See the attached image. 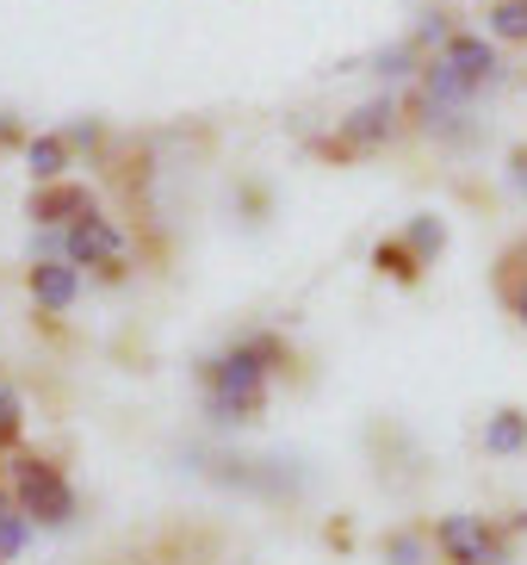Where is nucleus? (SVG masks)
Segmentation results:
<instances>
[{
	"instance_id": "9b49d317",
	"label": "nucleus",
	"mask_w": 527,
	"mask_h": 565,
	"mask_svg": "<svg viewBox=\"0 0 527 565\" xmlns=\"http://www.w3.org/2000/svg\"><path fill=\"white\" fill-rule=\"evenodd\" d=\"M25 541H32V515L7 510V515H0V565H13L19 553H25Z\"/></svg>"
},
{
	"instance_id": "2eb2a0df",
	"label": "nucleus",
	"mask_w": 527,
	"mask_h": 565,
	"mask_svg": "<svg viewBox=\"0 0 527 565\" xmlns=\"http://www.w3.org/2000/svg\"><path fill=\"white\" fill-rule=\"evenodd\" d=\"M385 559H391V565H422V541H416V534H391Z\"/></svg>"
},
{
	"instance_id": "0eeeda50",
	"label": "nucleus",
	"mask_w": 527,
	"mask_h": 565,
	"mask_svg": "<svg viewBox=\"0 0 527 565\" xmlns=\"http://www.w3.org/2000/svg\"><path fill=\"white\" fill-rule=\"evenodd\" d=\"M527 448V416L521 411H496L484 423V454H521Z\"/></svg>"
},
{
	"instance_id": "ddd939ff",
	"label": "nucleus",
	"mask_w": 527,
	"mask_h": 565,
	"mask_svg": "<svg viewBox=\"0 0 527 565\" xmlns=\"http://www.w3.org/2000/svg\"><path fill=\"white\" fill-rule=\"evenodd\" d=\"M19 429H25V411H19V392L13 385H0V448H13Z\"/></svg>"
},
{
	"instance_id": "39448f33",
	"label": "nucleus",
	"mask_w": 527,
	"mask_h": 565,
	"mask_svg": "<svg viewBox=\"0 0 527 565\" xmlns=\"http://www.w3.org/2000/svg\"><path fill=\"white\" fill-rule=\"evenodd\" d=\"M75 292H82V274H75L68 262H37L32 267V299L44 305V311H68Z\"/></svg>"
},
{
	"instance_id": "20e7f679",
	"label": "nucleus",
	"mask_w": 527,
	"mask_h": 565,
	"mask_svg": "<svg viewBox=\"0 0 527 565\" xmlns=\"http://www.w3.org/2000/svg\"><path fill=\"white\" fill-rule=\"evenodd\" d=\"M68 255H75V262H87V267H99V262L112 267L118 255H125V236L87 212V217H75V224H68Z\"/></svg>"
},
{
	"instance_id": "f03ea898",
	"label": "nucleus",
	"mask_w": 527,
	"mask_h": 565,
	"mask_svg": "<svg viewBox=\"0 0 527 565\" xmlns=\"http://www.w3.org/2000/svg\"><path fill=\"white\" fill-rule=\"evenodd\" d=\"M13 491H19V510L32 515V522H44V529H68V522H75V484H68L56 466L19 460Z\"/></svg>"
},
{
	"instance_id": "1a4fd4ad",
	"label": "nucleus",
	"mask_w": 527,
	"mask_h": 565,
	"mask_svg": "<svg viewBox=\"0 0 527 565\" xmlns=\"http://www.w3.org/2000/svg\"><path fill=\"white\" fill-rule=\"evenodd\" d=\"M391 106L385 100H373V106H361V113L347 118V143H379V137H391Z\"/></svg>"
},
{
	"instance_id": "4468645a",
	"label": "nucleus",
	"mask_w": 527,
	"mask_h": 565,
	"mask_svg": "<svg viewBox=\"0 0 527 565\" xmlns=\"http://www.w3.org/2000/svg\"><path fill=\"white\" fill-rule=\"evenodd\" d=\"M441 243H447L441 217H416V224H410V249H422V255H441Z\"/></svg>"
},
{
	"instance_id": "f8f14e48",
	"label": "nucleus",
	"mask_w": 527,
	"mask_h": 565,
	"mask_svg": "<svg viewBox=\"0 0 527 565\" xmlns=\"http://www.w3.org/2000/svg\"><path fill=\"white\" fill-rule=\"evenodd\" d=\"M491 32L509 38V44H521L527 38V0H503V7L491 13Z\"/></svg>"
},
{
	"instance_id": "9d476101",
	"label": "nucleus",
	"mask_w": 527,
	"mask_h": 565,
	"mask_svg": "<svg viewBox=\"0 0 527 565\" xmlns=\"http://www.w3.org/2000/svg\"><path fill=\"white\" fill-rule=\"evenodd\" d=\"M25 162H32V174L37 181H56L68 168V143L63 137H32V150H25Z\"/></svg>"
},
{
	"instance_id": "7ed1b4c3",
	"label": "nucleus",
	"mask_w": 527,
	"mask_h": 565,
	"mask_svg": "<svg viewBox=\"0 0 527 565\" xmlns=\"http://www.w3.org/2000/svg\"><path fill=\"white\" fill-rule=\"evenodd\" d=\"M434 547H441L453 565H496V559H503L496 534L484 529L478 515H447L441 529H434Z\"/></svg>"
},
{
	"instance_id": "dca6fc26",
	"label": "nucleus",
	"mask_w": 527,
	"mask_h": 565,
	"mask_svg": "<svg viewBox=\"0 0 527 565\" xmlns=\"http://www.w3.org/2000/svg\"><path fill=\"white\" fill-rule=\"evenodd\" d=\"M379 267H385V274H397V280H416V267H410V255L397 249V243H385V249H379Z\"/></svg>"
},
{
	"instance_id": "a211bd4d",
	"label": "nucleus",
	"mask_w": 527,
	"mask_h": 565,
	"mask_svg": "<svg viewBox=\"0 0 527 565\" xmlns=\"http://www.w3.org/2000/svg\"><path fill=\"white\" fill-rule=\"evenodd\" d=\"M7 510H13V498H7V491H0V515H7Z\"/></svg>"
},
{
	"instance_id": "f257e3e1",
	"label": "nucleus",
	"mask_w": 527,
	"mask_h": 565,
	"mask_svg": "<svg viewBox=\"0 0 527 565\" xmlns=\"http://www.w3.org/2000/svg\"><path fill=\"white\" fill-rule=\"evenodd\" d=\"M280 361V349L273 342H248V349L224 354V361L212 366V416L217 423H236L243 411H255L261 404V385H267V366Z\"/></svg>"
},
{
	"instance_id": "f3484780",
	"label": "nucleus",
	"mask_w": 527,
	"mask_h": 565,
	"mask_svg": "<svg viewBox=\"0 0 527 565\" xmlns=\"http://www.w3.org/2000/svg\"><path fill=\"white\" fill-rule=\"evenodd\" d=\"M515 311H521V323H527V286H521V299H515Z\"/></svg>"
},
{
	"instance_id": "6e6552de",
	"label": "nucleus",
	"mask_w": 527,
	"mask_h": 565,
	"mask_svg": "<svg viewBox=\"0 0 527 565\" xmlns=\"http://www.w3.org/2000/svg\"><path fill=\"white\" fill-rule=\"evenodd\" d=\"M94 212V200H87L82 186H56V193H37L32 200V217H44V224H63V217H87Z\"/></svg>"
},
{
	"instance_id": "423d86ee",
	"label": "nucleus",
	"mask_w": 527,
	"mask_h": 565,
	"mask_svg": "<svg viewBox=\"0 0 527 565\" xmlns=\"http://www.w3.org/2000/svg\"><path fill=\"white\" fill-rule=\"evenodd\" d=\"M447 63L460 68L465 82H484V75H496V51L484 44V38H447Z\"/></svg>"
}]
</instances>
